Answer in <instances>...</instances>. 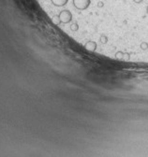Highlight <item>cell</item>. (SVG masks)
<instances>
[{
	"mask_svg": "<svg viewBox=\"0 0 148 157\" xmlns=\"http://www.w3.org/2000/svg\"><path fill=\"white\" fill-rule=\"evenodd\" d=\"M58 15L62 24H69L72 21V14L68 9H64L62 11H60Z\"/></svg>",
	"mask_w": 148,
	"mask_h": 157,
	"instance_id": "cell-1",
	"label": "cell"
},
{
	"mask_svg": "<svg viewBox=\"0 0 148 157\" xmlns=\"http://www.w3.org/2000/svg\"><path fill=\"white\" fill-rule=\"evenodd\" d=\"M91 0H73L74 7L79 10H84L90 6Z\"/></svg>",
	"mask_w": 148,
	"mask_h": 157,
	"instance_id": "cell-2",
	"label": "cell"
},
{
	"mask_svg": "<svg viewBox=\"0 0 148 157\" xmlns=\"http://www.w3.org/2000/svg\"><path fill=\"white\" fill-rule=\"evenodd\" d=\"M116 58L120 59V60H123V59H126V60H129L130 58V54L128 52H117L116 53Z\"/></svg>",
	"mask_w": 148,
	"mask_h": 157,
	"instance_id": "cell-3",
	"label": "cell"
},
{
	"mask_svg": "<svg viewBox=\"0 0 148 157\" xmlns=\"http://www.w3.org/2000/svg\"><path fill=\"white\" fill-rule=\"evenodd\" d=\"M84 47H85L86 50L94 52V51H96V49H97V43L95 41H87L84 44Z\"/></svg>",
	"mask_w": 148,
	"mask_h": 157,
	"instance_id": "cell-4",
	"label": "cell"
},
{
	"mask_svg": "<svg viewBox=\"0 0 148 157\" xmlns=\"http://www.w3.org/2000/svg\"><path fill=\"white\" fill-rule=\"evenodd\" d=\"M51 1L56 7H63L67 5L69 0H51Z\"/></svg>",
	"mask_w": 148,
	"mask_h": 157,
	"instance_id": "cell-5",
	"label": "cell"
},
{
	"mask_svg": "<svg viewBox=\"0 0 148 157\" xmlns=\"http://www.w3.org/2000/svg\"><path fill=\"white\" fill-rule=\"evenodd\" d=\"M52 22H53V24L56 25H59L60 24H62L61 20H60V18H59V15H54L52 18Z\"/></svg>",
	"mask_w": 148,
	"mask_h": 157,
	"instance_id": "cell-6",
	"label": "cell"
},
{
	"mask_svg": "<svg viewBox=\"0 0 148 157\" xmlns=\"http://www.w3.org/2000/svg\"><path fill=\"white\" fill-rule=\"evenodd\" d=\"M100 42L102 43V44H106V43L108 42V37L106 35L102 34V35H100Z\"/></svg>",
	"mask_w": 148,
	"mask_h": 157,
	"instance_id": "cell-7",
	"label": "cell"
},
{
	"mask_svg": "<svg viewBox=\"0 0 148 157\" xmlns=\"http://www.w3.org/2000/svg\"><path fill=\"white\" fill-rule=\"evenodd\" d=\"M140 48L142 49V51H146V50H148V43L145 42V41L142 42V43H141V45H140Z\"/></svg>",
	"mask_w": 148,
	"mask_h": 157,
	"instance_id": "cell-8",
	"label": "cell"
},
{
	"mask_svg": "<svg viewBox=\"0 0 148 157\" xmlns=\"http://www.w3.org/2000/svg\"><path fill=\"white\" fill-rule=\"evenodd\" d=\"M78 29H79L78 24H72L70 25V30H71V31L76 32V31H78Z\"/></svg>",
	"mask_w": 148,
	"mask_h": 157,
	"instance_id": "cell-9",
	"label": "cell"
},
{
	"mask_svg": "<svg viewBox=\"0 0 148 157\" xmlns=\"http://www.w3.org/2000/svg\"><path fill=\"white\" fill-rule=\"evenodd\" d=\"M144 0H133V2L134 3H136V4H141Z\"/></svg>",
	"mask_w": 148,
	"mask_h": 157,
	"instance_id": "cell-10",
	"label": "cell"
},
{
	"mask_svg": "<svg viewBox=\"0 0 148 157\" xmlns=\"http://www.w3.org/2000/svg\"><path fill=\"white\" fill-rule=\"evenodd\" d=\"M103 6H104L103 2H98V3H97V7H98V8H102Z\"/></svg>",
	"mask_w": 148,
	"mask_h": 157,
	"instance_id": "cell-11",
	"label": "cell"
},
{
	"mask_svg": "<svg viewBox=\"0 0 148 157\" xmlns=\"http://www.w3.org/2000/svg\"><path fill=\"white\" fill-rule=\"evenodd\" d=\"M146 13H147V14H148V6H147V7H146Z\"/></svg>",
	"mask_w": 148,
	"mask_h": 157,
	"instance_id": "cell-12",
	"label": "cell"
},
{
	"mask_svg": "<svg viewBox=\"0 0 148 157\" xmlns=\"http://www.w3.org/2000/svg\"><path fill=\"white\" fill-rule=\"evenodd\" d=\"M37 1H40V0H37Z\"/></svg>",
	"mask_w": 148,
	"mask_h": 157,
	"instance_id": "cell-13",
	"label": "cell"
}]
</instances>
